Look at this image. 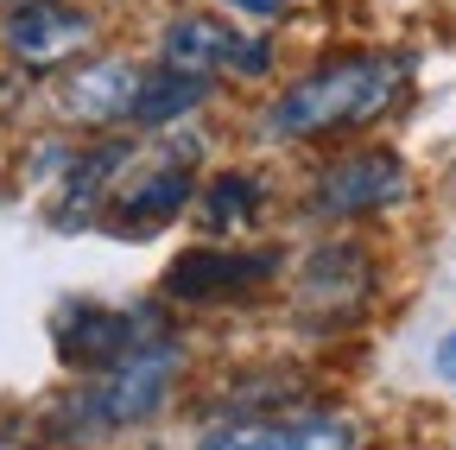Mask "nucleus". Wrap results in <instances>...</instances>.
Listing matches in <instances>:
<instances>
[{
  "label": "nucleus",
  "instance_id": "11",
  "mask_svg": "<svg viewBox=\"0 0 456 450\" xmlns=\"http://www.w3.org/2000/svg\"><path fill=\"white\" fill-rule=\"evenodd\" d=\"M260 203H266L260 178L222 172V178H209V191H203V229H209V235H241V229H254V222H260Z\"/></svg>",
  "mask_w": 456,
  "mask_h": 450
},
{
  "label": "nucleus",
  "instance_id": "2",
  "mask_svg": "<svg viewBox=\"0 0 456 450\" xmlns=\"http://www.w3.org/2000/svg\"><path fill=\"white\" fill-rule=\"evenodd\" d=\"M178 368H184V343H171V336H140L121 362H108L83 393L64 400V425L77 438H108V431L146 425L171 400Z\"/></svg>",
  "mask_w": 456,
  "mask_h": 450
},
{
  "label": "nucleus",
  "instance_id": "14",
  "mask_svg": "<svg viewBox=\"0 0 456 450\" xmlns=\"http://www.w3.org/2000/svg\"><path fill=\"white\" fill-rule=\"evenodd\" d=\"M228 7H235V13H248V20H273V13L285 7V0H228Z\"/></svg>",
  "mask_w": 456,
  "mask_h": 450
},
{
  "label": "nucleus",
  "instance_id": "5",
  "mask_svg": "<svg viewBox=\"0 0 456 450\" xmlns=\"http://www.w3.org/2000/svg\"><path fill=\"white\" fill-rule=\"evenodd\" d=\"M406 197V165H399L393 152H355V159H336L323 165L317 178V209L323 216H374L387 203Z\"/></svg>",
  "mask_w": 456,
  "mask_h": 450
},
{
  "label": "nucleus",
  "instance_id": "4",
  "mask_svg": "<svg viewBox=\"0 0 456 450\" xmlns=\"http://www.w3.org/2000/svg\"><path fill=\"white\" fill-rule=\"evenodd\" d=\"M368 286H374L368 254H362V248H349V241H330V248H317V254L305 260V279H298V311H305L311 323L336 330V323H349V317L362 311Z\"/></svg>",
  "mask_w": 456,
  "mask_h": 450
},
{
  "label": "nucleus",
  "instance_id": "13",
  "mask_svg": "<svg viewBox=\"0 0 456 450\" xmlns=\"http://www.w3.org/2000/svg\"><path fill=\"white\" fill-rule=\"evenodd\" d=\"M197 450H292V444H285V425L279 419H235V425L203 431Z\"/></svg>",
  "mask_w": 456,
  "mask_h": 450
},
{
  "label": "nucleus",
  "instance_id": "6",
  "mask_svg": "<svg viewBox=\"0 0 456 450\" xmlns=\"http://www.w3.org/2000/svg\"><path fill=\"white\" fill-rule=\"evenodd\" d=\"M95 32V20L77 7V0H20L7 20V45L26 64H64L70 51H83Z\"/></svg>",
  "mask_w": 456,
  "mask_h": 450
},
{
  "label": "nucleus",
  "instance_id": "10",
  "mask_svg": "<svg viewBox=\"0 0 456 450\" xmlns=\"http://www.w3.org/2000/svg\"><path fill=\"white\" fill-rule=\"evenodd\" d=\"M209 102V77H191V70H140V95H134V115L140 127H171V121H184L191 108Z\"/></svg>",
  "mask_w": 456,
  "mask_h": 450
},
{
  "label": "nucleus",
  "instance_id": "12",
  "mask_svg": "<svg viewBox=\"0 0 456 450\" xmlns=\"http://www.w3.org/2000/svg\"><path fill=\"white\" fill-rule=\"evenodd\" d=\"M191 172L184 165H159V172H146L134 191H121L114 197V216L121 222H165V216H178L184 203H191Z\"/></svg>",
  "mask_w": 456,
  "mask_h": 450
},
{
  "label": "nucleus",
  "instance_id": "8",
  "mask_svg": "<svg viewBox=\"0 0 456 450\" xmlns=\"http://www.w3.org/2000/svg\"><path fill=\"white\" fill-rule=\"evenodd\" d=\"M134 343H140V330L121 311L77 305V311H64V323H57V356H64L70 368H89V374H102L108 362H121Z\"/></svg>",
  "mask_w": 456,
  "mask_h": 450
},
{
  "label": "nucleus",
  "instance_id": "1",
  "mask_svg": "<svg viewBox=\"0 0 456 450\" xmlns=\"http://www.w3.org/2000/svg\"><path fill=\"white\" fill-rule=\"evenodd\" d=\"M406 89V58H387V51H349V58H330L311 77H298L273 108L266 127L279 140H317V134H342V127H368Z\"/></svg>",
  "mask_w": 456,
  "mask_h": 450
},
{
  "label": "nucleus",
  "instance_id": "7",
  "mask_svg": "<svg viewBox=\"0 0 456 450\" xmlns=\"http://www.w3.org/2000/svg\"><path fill=\"white\" fill-rule=\"evenodd\" d=\"M279 254L260 248V254H228V248H197V254H178L165 273V292L171 299H228V292H248L260 279H273Z\"/></svg>",
  "mask_w": 456,
  "mask_h": 450
},
{
  "label": "nucleus",
  "instance_id": "3",
  "mask_svg": "<svg viewBox=\"0 0 456 450\" xmlns=\"http://www.w3.org/2000/svg\"><path fill=\"white\" fill-rule=\"evenodd\" d=\"M165 58H171V70H191V77H209V70L260 77L273 64V45L266 38H241L235 26H222L209 13H184V20H171V32H165Z\"/></svg>",
  "mask_w": 456,
  "mask_h": 450
},
{
  "label": "nucleus",
  "instance_id": "9",
  "mask_svg": "<svg viewBox=\"0 0 456 450\" xmlns=\"http://www.w3.org/2000/svg\"><path fill=\"white\" fill-rule=\"evenodd\" d=\"M134 95H140V70L134 64H89V70H70L64 83V108L89 127H108V121H127L134 115Z\"/></svg>",
  "mask_w": 456,
  "mask_h": 450
},
{
  "label": "nucleus",
  "instance_id": "15",
  "mask_svg": "<svg viewBox=\"0 0 456 450\" xmlns=\"http://www.w3.org/2000/svg\"><path fill=\"white\" fill-rule=\"evenodd\" d=\"M437 374H444V380H456V330L437 343Z\"/></svg>",
  "mask_w": 456,
  "mask_h": 450
}]
</instances>
